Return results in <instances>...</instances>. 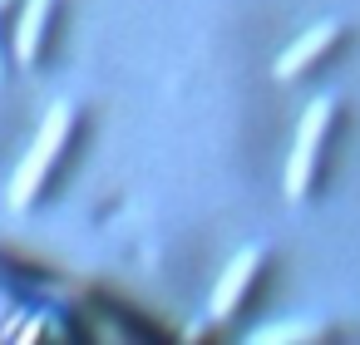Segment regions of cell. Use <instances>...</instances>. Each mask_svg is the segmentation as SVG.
Wrapping results in <instances>:
<instances>
[{"mask_svg": "<svg viewBox=\"0 0 360 345\" xmlns=\"http://www.w3.org/2000/svg\"><path fill=\"white\" fill-rule=\"evenodd\" d=\"M79 134H84L79 104L60 99V104L45 114V124H40L30 153L20 158V168H15V178H11V207H15V212H30V207H40V202L50 197V188L65 178V168H70V158H75V148H79Z\"/></svg>", "mask_w": 360, "mask_h": 345, "instance_id": "obj_1", "label": "cell"}, {"mask_svg": "<svg viewBox=\"0 0 360 345\" xmlns=\"http://www.w3.org/2000/svg\"><path fill=\"white\" fill-rule=\"evenodd\" d=\"M330 124H335V99H330V94L311 99L306 114H301V124H296L291 158H286V197H291V202H306V197H311L316 173H321L326 138H330Z\"/></svg>", "mask_w": 360, "mask_h": 345, "instance_id": "obj_2", "label": "cell"}, {"mask_svg": "<svg viewBox=\"0 0 360 345\" xmlns=\"http://www.w3.org/2000/svg\"><path fill=\"white\" fill-rule=\"evenodd\" d=\"M60 20L65 0H25L15 15V65L20 70H45L60 50Z\"/></svg>", "mask_w": 360, "mask_h": 345, "instance_id": "obj_3", "label": "cell"}, {"mask_svg": "<svg viewBox=\"0 0 360 345\" xmlns=\"http://www.w3.org/2000/svg\"><path fill=\"white\" fill-rule=\"evenodd\" d=\"M262 271H266V247H242L232 261H227V271L217 276V286H212V301H207V320H232L242 306H247V296H252V286L262 281Z\"/></svg>", "mask_w": 360, "mask_h": 345, "instance_id": "obj_4", "label": "cell"}, {"mask_svg": "<svg viewBox=\"0 0 360 345\" xmlns=\"http://www.w3.org/2000/svg\"><path fill=\"white\" fill-rule=\"evenodd\" d=\"M335 45H340V25H335V20H321V25H311L301 40H291V45L276 55V70H271V74H276L281 84H296V79H306Z\"/></svg>", "mask_w": 360, "mask_h": 345, "instance_id": "obj_5", "label": "cell"}, {"mask_svg": "<svg viewBox=\"0 0 360 345\" xmlns=\"http://www.w3.org/2000/svg\"><path fill=\"white\" fill-rule=\"evenodd\" d=\"M321 335H326L321 320H286V325H262L247 340L252 345H281V340H321Z\"/></svg>", "mask_w": 360, "mask_h": 345, "instance_id": "obj_6", "label": "cell"}, {"mask_svg": "<svg viewBox=\"0 0 360 345\" xmlns=\"http://www.w3.org/2000/svg\"><path fill=\"white\" fill-rule=\"evenodd\" d=\"M25 6V0H0V74H6V65L15 60V30H6L11 25V15Z\"/></svg>", "mask_w": 360, "mask_h": 345, "instance_id": "obj_7", "label": "cell"}]
</instances>
